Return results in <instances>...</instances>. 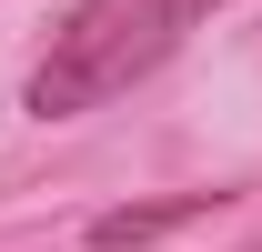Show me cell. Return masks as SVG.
<instances>
[{
    "label": "cell",
    "instance_id": "2",
    "mask_svg": "<svg viewBox=\"0 0 262 252\" xmlns=\"http://www.w3.org/2000/svg\"><path fill=\"white\" fill-rule=\"evenodd\" d=\"M212 202H222V192H162V202H121V212H101V222H91V242H101V252H151V242H171L182 222H202Z\"/></svg>",
    "mask_w": 262,
    "mask_h": 252
},
{
    "label": "cell",
    "instance_id": "3",
    "mask_svg": "<svg viewBox=\"0 0 262 252\" xmlns=\"http://www.w3.org/2000/svg\"><path fill=\"white\" fill-rule=\"evenodd\" d=\"M252 252H262V242H252Z\"/></svg>",
    "mask_w": 262,
    "mask_h": 252
},
{
    "label": "cell",
    "instance_id": "1",
    "mask_svg": "<svg viewBox=\"0 0 262 252\" xmlns=\"http://www.w3.org/2000/svg\"><path fill=\"white\" fill-rule=\"evenodd\" d=\"M222 0H81L61 31H51V61L31 71V111L40 121H71V111H101L111 91H131L141 71H162L182 51V31H202Z\"/></svg>",
    "mask_w": 262,
    "mask_h": 252
}]
</instances>
